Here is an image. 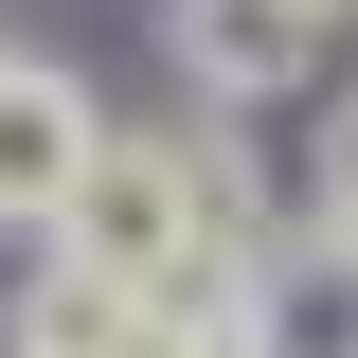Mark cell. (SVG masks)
<instances>
[{
  "label": "cell",
  "mask_w": 358,
  "mask_h": 358,
  "mask_svg": "<svg viewBox=\"0 0 358 358\" xmlns=\"http://www.w3.org/2000/svg\"><path fill=\"white\" fill-rule=\"evenodd\" d=\"M322 251H358V108H341V143H322Z\"/></svg>",
  "instance_id": "obj_6"
},
{
  "label": "cell",
  "mask_w": 358,
  "mask_h": 358,
  "mask_svg": "<svg viewBox=\"0 0 358 358\" xmlns=\"http://www.w3.org/2000/svg\"><path fill=\"white\" fill-rule=\"evenodd\" d=\"M251 358H358V251H287L251 287Z\"/></svg>",
  "instance_id": "obj_4"
},
{
  "label": "cell",
  "mask_w": 358,
  "mask_h": 358,
  "mask_svg": "<svg viewBox=\"0 0 358 358\" xmlns=\"http://www.w3.org/2000/svg\"><path fill=\"white\" fill-rule=\"evenodd\" d=\"M126 341H143L126 287H90V268H36L18 287V358H126Z\"/></svg>",
  "instance_id": "obj_5"
},
{
  "label": "cell",
  "mask_w": 358,
  "mask_h": 358,
  "mask_svg": "<svg viewBox=\"0 0 358 358\" xmlns=\"http://www.w3.org/2000/svg\"><path fill=\"white\" fill-rule=\"evenodd\" d=\"M215 233H233V179H197L179 143H126V126L90 143V162H72V197H54V268L126 287V305H162Z\"/></svg>",
  "instance_id": "obj_1"
},
{
  "label": "cell",
  "mask_w": 358,
  "mask_h": 358,
  "mask_svg": "<svg viewBox=\"0 0 358 358\" xmlns=\"http://www.w3.org/2000/svg\"><path fill=\"white\" fill-rule=\"evenodd\" d=\"M162 36H179V72L215 90V108H268V90L322 72V18H305V0H179Z\"/></svg>",
  "instance_id": "obj_2"
},
{
  "label": "cell",
  "mask_w": 358,
  "mask_h": 358,
  "mask_svg": "<svg viewBox=\"0 0 358 358\" xmlns=\"http://www.w3.org/2000/svg\"><path fill=\"white\" fill-rule=\"evenodd\" d=\"M90 90L54 72V54H0V215L18 233H54V197H72V162H90Z\"/></svg>",
  "instance_id": "obj_3"
},
{
  "label": "cell",
  "mask_w": 358,
  "mask_h": 358,
  "mask_svg": "<svg viewBox=\"0 0 358 358\" xmlns=\"http://www.w3.org/2000/svg\"><path fill=\"white\" fill-rule=\"evenodd\" d=\"M305 18H341V0H305Z\"/></svg>",
  "instance_id": "obj_7"
}]
</instances>
